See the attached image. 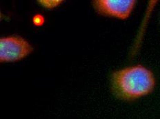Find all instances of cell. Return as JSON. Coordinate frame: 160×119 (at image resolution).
Returning <instances> with one entry per match:
<instances>
[{"instance_id": "1", "label": "cell", "mask_w": 160, "mask_h": 119, "mask_svg": "<svg viewBox=\"0 0 160 119\" xmlns=\"http://www.w3.org/2000/svg\"><path fill=\"white\" fill-rule=\"evenodd\" d=\"M155 85L152 72L141 65L115 71L111 76L112 94L123 101H134L148 95L154 90Z\"/></svg>"}, {"instance_id": "2", "label": "cell", "mask_w": 160, "mask_h": 119, "mask_svg": "<svg viewBox=\"0 0 160 119\" xmlns=\"http://www.w3.org/2000/svg\"><path fill=\"white\" fill-rule=\"evenodd\" d=\"M32 51V46L20 36H8L0 39L1 63L19 61L31 54Z\"/></svg>"}, {"instance_id": "3", "label": "cell", "mask_w": 160, "mask_h": 119, "mask_svg": "<svg viewBox=\"0 0 160 119\" xmlns=\"http://www.w3.org/2000/svg\"><path fill=\"white\" fill-rule=\"evenodd\" d=\"M135 0H95L92 4L99 15L126 19L136 5Z\"/></svg>"}, {"instance_id": "4", "label": "cell", "mask_w": 160, "mask_h": 119, "mask_svg": "<svg viewBox=\"0 0 160 119\" xmlns=\"http://www.w3.org/2000/svg\"><path fill=\"white\" fill-rule=\"evenodd\" d=\"M38 2L42 7L48 10H52L61 5L64 1L62 0H39Z\"/></svg>"}, {"instance_id": "5", "label": "cell", "mask_w": 160, "mask_h": 119, "mask_svg": "<svg viewBox=\"0 0 160 119\" xmlns=\"http://www.w3.org/2000/svg\"><path fill=\"white\" fill-rule=\"evenodd\" d=\"M32 24L35 26L40 27L44 24L45 22V18L41 14H36L32 17Z\"/></svg>"}]
</instances>
